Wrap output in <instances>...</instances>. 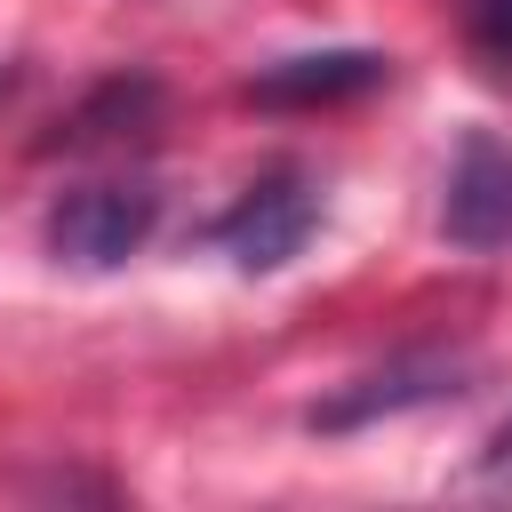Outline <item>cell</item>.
<instances>
[{
	"label": "cell",
	"mask_w": 512,
	"mask_h": 512,
	"mask_svg": "<svg viewBox=\"0 0 512 512\" xmlns=\"http://www.w3.org/2000/svg\"><path fill=\"white\" fill-rule=\"evenodd\" d=\"M152 224H160L152 184H80L48 208V248L80 272H112L152 240Z\"/></svg>",
	"instance_id": "cell-1"
},
{
	"label": "cell",
	"mask_w": 512,
	"mask_h": 512,
	"mask_svg": "<svg viewBox=\"0 0 512 512\" xmlns=\"http://www.w3.org/2000/svg\"><path fill=\"white\" fill-rule=\"evenodd\" d=\"M312 224H320V192H312V176L272 168V176H256V184L216 216V248H224L240 272H280V264L312 240Z\"/></svg>",
	"instance_id": "cell-2"
},
{
	"label": "cell",
	"mask_w": 512,
	"mask_h": 512,
	"mask_svg": "<svg viewBox=\"0 0 512 512\" xmlns=\"http://www.w3.org/2000/svg\"><path fill=\"white\" fill-rule=\"evenodd\" d=\"M440 232L456 248H504L512 240V136H464L440 200Z\"/></svg>",
	"instance_id": "cell-3"
},
{
	"label": "cell",
	"mask_w": 512,
	"mask_h": 512,
	"mask_svg": "<svg viewBox=\"0 0 512 512\" xmlns=\"http://www.w3.org/2000/svg\"><path fill=\"white\" fill-rule=\"evenodd\" d=\"M384 72H392V56H376V48H312V56L264 64L248 80V96L256 104H344V96L384 88Z\"/></svg>",
	"instance_id": "cell-4"
},
{
	"label": "cell",
	"mask_w": 512,
	"mask_h": 512,
	"mask_svg": "<svg viewBox=\"0 0 512 512\" xmlns=\"http://www.w3.org/2000/svg\"><path fill=\"white\" fill-rule=\"evenodd\" d=\"M440 384H456V360H440V352H416V360H392V368H376V376L344 384L328 408H312V424L344 432V424H360V416H384V408H416V400H440Z\"/></svg>",
	"instance_id": "cell-5"
},
{
	"label": "cell",
	"mask_w": 512,
	"mask_h": 512,
	"mask_svg": "<svg viewBox=\"0 0 512 512\" xmlns=\"http://www.w3.org/2000/svg\"><path fill=\"white\" fill-rule=\"evenodd\" d=\"M160 96H152V80H112L104 96H88L72 120H64V136H56V152H88V144H112L128 120H144Z\"/></svg>",
	"instance_id": "cell-6"
},
{
	"label": "cell",
	"mask_w": 512,
	"mask_h": 512,
	"mask_svg": "<svg viewBox=\"0 0 512 512\" xmlns=\"http://www.w3.org/2000/svg\"><path fill=\"white\" fill-rule=\"evenodd\" d=\"M488 480H504L512 488V416L496 424V440H488Z\"/></svg>",
	"instance_id": "cell-7"
}]
</instances>
